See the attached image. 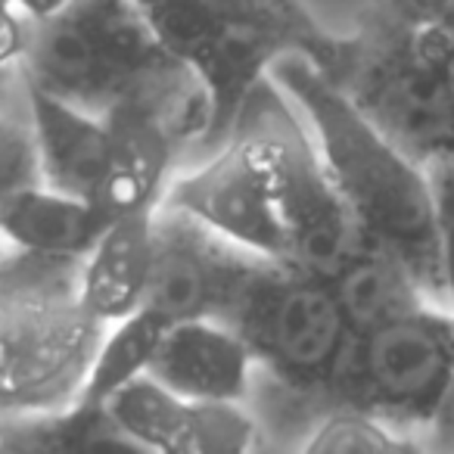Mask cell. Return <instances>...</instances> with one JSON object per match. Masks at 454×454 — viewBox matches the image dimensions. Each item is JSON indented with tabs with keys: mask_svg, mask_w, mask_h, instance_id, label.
I'll list each match as a JSON object with an SVG mask.
<instances>
[{
	"mask_svg": "<svg viewBox=\"0 0 454 454\" xmlns=\"http://www.w3.org/2000/svg\"><path fill=\"white\" fill-rule=\"evenodd\" d=\"M268 75L302 113L361 237L395 253L448 305L429 171L389 144L302 53L278 59Z\"/></svg>",
	"mask_w": 454,
	"mask_h": 454,
	"instance_id": "cell-1",
	"label": "cell"
},
{
	"mask_svg": "<svg viewBox=\"0 0 454 454\" xmlns=\"http://www.w3.org/2000/svg\"><path fill=\"white\" fill-rule=\"evenodd\" d=\"M26 84L97 115L128 100L177 109L206 128V94L187 63L153 35L131 0H69L28 26L20 57Z\"/></svg>",
	"mask_w": 454,
	"mask_h": 454,
	"instance_id": "cell-2",
	"label": "cell"
},
{
	"mask_svg": "<svg viewBox=\"0 0 454 454\" xmlns=\"http://www.w3.org/2000/svg\"><path fill=\"white\" fill-rule=\"evenodd\" d=\"M255 361L249 395L255 420L293 423L299 433L327 411L352 330L327 278L262 259L221 317Z\"/></svg>",
	"mask_w": 454,
	"mask_h": 454,
	"instance_id": "cell-3",
	"label": "cell"
},
{
	"mask_svg": "<svg viewBox=\"0 0 454 454\" xmlns=\"http://www.w3.org/2000/svg\"><path fill=\"white\" fill-rule=\"evenodd\" d=\"M82 259L0 255V414L78 402L106 324L78 296Z\"/></svg>",
	"mask_w": 454,
	"mask_h": 454,
	"instance_id": "cell-4",
	"label": "cell"
},
{
	"mask_svg": "<svg viewBox=\"0 0 454 454\" xmlns=\"http://www.w3.org/2000/svg\"><path fill=\"white\" fill-rule=\"evenodd\" d=\"M389 144L423 168L454 156V106L427 38L367 0L348 32L309 59Z\"/></svg>",
	"mask_w": 454,
	"mask_h": 454,
	"instance_id": "cell-5",
	"label": "cell"
},
{
	"mask_svg": "<svg viewBox=\"0 0 454 454\" xmlns=\"http://www.w3.org/2000/svg\"><path fill=\"white\" fill-rule=\"evenodd\" d=\"M231 131H243L262 150L284 231V262L330 280L364 237L355 227L296 103L265 75L243 100Z\"/></svg>",
	"mask_w": 454,
	"mask_h": 454,
	"instance_id": "cell-6",
	"label": "cell"
},
{
	"mask_svg": "<svg viewBox=\"0 0 454 454\" xmlns=\"http://www.w3.org/2000/svg\"><path fill=\"white\" fill-rule=\"evenodd\" d=\"M454 392V311L420 302L348 342L330 408H355L427 445Z\"/></svg>",
	"mask_w": 454,
	"mask_h": 454,
	"instance_id": "cell-7",
	"label": "cell"
},
{
	"mask_svg": "<svg viewBox=\"0 0 454 454\" xmlns=\"http://www.w3.org/2000/svg\"><path fill=\"white\" fill-rule=\"evenodd\" d=\"M330 28L311 16L302 0H206V35L190 59V72L206 94L202 144L227 137L249 90L278 59L302 53L315 59Z\"/></svg>",
	"mask_w": 454,
	"mask_h": 454,
	"instance_id": "cell-8",
	"label": "cell"
},
{
	"mask_svg": "<svg viewBox=\"0 0 454 454\" xmlns=\"http://www.w3.org/2000/svg\"><path fill=\"white\" fill-rule=\"evenodd\" d=\"M265 255L237 247L193 215L159 200L153 212V271L144 309L162 321L221 317Z\"/></svg>",
	"mask_w": 454,
	"mask_h": 454,
	"instance_id": "cell-9",
	"label": "cell"
},
{
	"mask_svg": "<svg viewBox=\"0 0 454 454\" xmlns=\"http://www.w3.org/2000/svg\"><path fill=\"white\" fill-rule=\"evenodd\" d=\"M165 202L265 259L284 262V231L274 208L262 150L243 131H231L208 162L168 177Z\"/></svg>",
	"mask_w": 454,
	"mask_h": 454,
	"instance_id": "cell-10",
	"label": "cell"
},
{
	"mask_svg": "<svg viewBox=\"0 0 454 454\" xmlns=\"http://www.w3.org/2000/svg\"><path fill=\"white\" fill-rule=\"evenodd\" d=\"M103 404L140 451L243 454L262 445V423L249 404L184 398L146 373L128 380Z\"/></svg>",
	"mask_w": 454,
	"mask_h": 454,
	"instance_id": "cell-11",
	"label": "cell"
},
{
	"mask_svg": "<svg viewBox=\"0 0 454 454\" xmlns=\"http://www.w3.org/2000/svg\"><path fill=\"white\" fill-rule=\"evenodd\" d=\"M109 156L97 206L119 218L153 208L168 187L171 165L187 140H200V125L177 109L146 100H128L109 109Z\"/></svg>",
	"mask_w": 454,
	"mask_h": 454,
	"instance_id": "cell-12",
	"label": "cell"
},
{
	"mask_svg": "<svg viewBox=\"0 0 454 454\" xmlns=\"http://www.w3.org/2000/svg\"><path fill=\"white\" fill-rule=\"evenodd\" d=\"M146 377L196 402L249 404L255 361L243 340L215 317H190L165 327Z\"/></svg>",
	"mask_w": 454,
	"mask_h": 454,
	"instance_id": "cell-13",
	"label": "cell"
},
{
	"mask_svg": "<svg viewBox=\"0 0 454 454\" xmlns=\"http://www.w3.org/2000/svg\"><path fill=\"white\" fill-rule=\"evenodd\" d=\"M22 100L32 125L41 181L63 193L97 202L109 156L106 119L26 82H22Z\"/></svg>",
	"mask_w": 454,
	"mask_h": 454,
	"instance_id": "cell-14",
	"label": "cell"
},
{
	"mask_svg": "<svg viewBox=\"0 0 454 454\" xmlns=\"http://www.w3.org/2000/svg\"><path fill=\"white\" fill-rule=\"evenodd\" d=\"M159 206V202H156ZM153 208L119 215L106 224L78 271L82 305L100 324H115L144 305L153 271Z\"/></svg>",
	"mask_w": 454,
	"mask_h": 454,
	"instance_id": "cell-15",
	"label": "cell"
},
{
	"mask_svg": "<svg viewBox=\"0 0 454 454\" xmlns=\"http://www.w3.org/2000/svg\"><path fill=\"white\" fill-rule=\"evenodd\" d=\"M109 221L97 202L35 181L0 202V243L20 253L84 259Z\"/></svg>",
	"mask_w": 454,
	"mask_h": 454,
	"instance_id": "cell-16",
	"label": "cell"
},
{
	"mask_svg": "<svg viewBox=\"0 0 454 454\" xmlns=\"http://www.w3.org/2000/svg\"><path fill=\"white\" fill-rule=\"evenodd\" d=\"M348 330L361 333L420 302H435L395 253L364 240L330 278Z\"/></svg>",
	"mask_w": 454,
	"mask_h": 454,
	"instance_id": "cell-17",
	"label": "cell"
},
{
	"mask_svg": "<svg viewBox=\"0 0 454 454\" xmlns=\"http://www.w3.org/2000/svg\"><path fill=\"white\" fill-rule=\"evenodd\" d=\"M131 448L113 423L106 404L72 402L57 411L0 414V451H84Z\"/></svg>",
	"mask_w": 454,
	"mask_h": 454,
	"instance_id": "cell-18",
	"label": "cell"
},
{
	"mask_svg": "<svg viewBox=\"0 0 454 454\" xmlns=\"http://www.w3.org/2000/svg\"><path fill=\"white\" fill-rule=\"evenodd\" d=\"M165 327H168V321L153 315L144 305L134 315L109 324L100 346H97V355L90 361L88 380H84V389L78 398L82 402L103 404L128 380L146 373V364H150Z\"/></svg>",
	"mask_w": 454,
	"mask_h": 454,
	"instance_id": "cell-19",
	"label": "cell"
},
{
	"mask_svg": "<svg viewBox=\"0 0 454 454\" xmlns=\"http://www.w3.org/2000/svg\"><path fill=\"white\" fill-rule=\"evenodd\" d=\"M417 448H423L420 442L355 408L324 411L302 435V451L311 454H402Z\"/></svg>",
	"mask_w": 454,
	"mask_h": 454,
	"instance_id": "cell-20",
	"label": "cell"
},
{
	"mask_svg": "<svg viewBox=\"0 0 454 454\" xmlns=\"http://www.w3.org/2000/svg\"><path fill=\"white\" fill-rule=\"evenodd\" d=\"M20 82V78H16ZM13 82V84H16ZM10 84V88H13ZM10 88L0 90V202L10 193H16L26 184L41 181L38 171V153H35L32 125H28L26 100H22V113L7 103Z\"/></svg>",
	"mask_w": 454,
	"mask_h": 454,
	"instance_id": "cell-21",
	"label": "cell"
},
{
	"mask_svg": "<svg viewBox=\"0 0 454 454\" xmlns=\"http://www.w3.org/2000/svg\"><path fill=\"white\" fill-rule=\"evenodd\" d=\"M159 41L190 66L206 35V0H131Z\"/></svg>",
	"mask_w": 454,
	"mask_h": 454,
	"instance_id": "cell-22",
	"label": "cell"
},
{
	"mask_svg": "<svg viewBox=\"0 0 454 454\" xmlns=\"http://www.w3.org/2000/svg\"><path fill=\"white\" fill-rule=\"evenodd\" d=\"M429 171L435 196V227H439L442 280H445V302L454 311V156L435 162Z\"/></svg>",
	"mask_w": 454,
	"mask_h": 454,
	"instance_id": "cell-23",
	"label": "cell"
},
{
	"mask_svg": "<svg viewBox=\"0 0 454 454\" xmlns=\"http://www.w3.org/2000/svg\"><path fill=\"white\" fill-rule=\"evenodd\" d=\"M377 4L420 28L423 35L454 41V0H377Z\"/></svg>",
	"mask_w": 454,
	"mask_h": 454,
	"instance_id": "cell-24",
	"label": "cell"
},
{
	"mask_svg": "<svg viewBox=\"0 0 454 454\" xmlns=\"http://www.w3.org/2000/svg\"><path fill=\"white\" fill-rule=\"evenodd\" d=\"M26 38H28V22L16 13V7L10 0H0V72L20 69Z\"/></svg>",
	"mask_w": 454,
	"mask_h": 454,
	"instance_id": "cell-25",
	"label": "cell"
},
{
	"mask_svg": "<svg viewBox=\"0 0 454 454\" xmlns=\"http://www.w3.org/2000/svg\"><path fill=\"white\" fill-rule=\"evenodd\" d=\"M420 32V28H417ZM423 35V32H420ZM433 51L435 63H439V72H442V82H445V90H448V100L454 106V41H442V38H433V35H423Z\"/></svg>",
	"mask_w": 454,
	"mask_h": 454,
	"instance_id": "cell-26",
	"label": "cell"
},
{
	"mask_svg": "<svg viewBox=\"0 0 454 454\" xmlns=\"http://www.w3.org/2000/svg\"><path fill=\"white\" fill-rule=\"evenodd\" d=\"M427 445L442 448V451H454V392H451V398H448L442 417L435 420L433 433L427 435Z\"/></svg>",
	"mask_w": 454,
	"mask_h": 454,
	"instance_id": "cell-27",
	"label": "cell"
},
{
	"mask_svg": "<svg viewBox=\"0 0 454 454\" xmlns=\"http://www.w3.org/2000/svg\"><path fill=\"white\" fill-rule=\"evenodd\" d=\"M16 78H20V69H16V72H0V90L10 88V84H13Z\"/></svg>",
	"mask_w": 454,
	"mask_h": 454,
	"instance_id": "cell-28",
	"label": "cell"
},
{
	"mask_svg": "<svg viewBox=\"0 0 454 454\" xmlns=\"http://www.w3.org/2000/svg\"><path fill=\"white\" fill-rule=\"evenodd\" d=\"M10 4H13V0H10Z\"/></svg>",
	"mask_w": 454,
	"mask_h": 454,
	"instance_id": "cell-29",
	"label": "cell"
}]
</instances>
